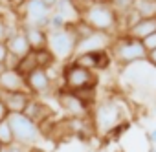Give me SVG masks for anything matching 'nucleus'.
Instances as JSON below:
<instances>
[{
  "label": "nucleus",
  "instance_id": "1",
  "mask_svg": "<svg viewBox=\"0 0 156 152\" xmlns=\"http://www.w3.org/2000/svg\"><path fill=\"white\" fill-rule=\"evenodd\" d=\"M81 20L92 31L105 33V35H112L119 26V17L116 15V11L110 8V4H103V2H92L81 13Z\"/></svg>",
  "mask_w": 156,
  "mask_h": 152
},
{
  "label": "nucleus",
  "instance_id": "2",
  "mask_svg": "<svg viewBox=\"0 0 156 152\" xmlns=\"http://www.w3.org/2000/svg\"><path fill=\"white\" fill-rule=\"evenodd\" d=\"M108 51H110V57L121 66L138 64V62L147 60V51H145L141 40L130 39L129 35H121V37L114 39Z\"/></svg>",
  "mask_w": 156,
  "mask_h": 152
},
{
  "label": "nucleus",
  "instance_id": "3",
  "mask_svg": "<svg viewBox=\"0 0 156 152\" xmlns=\"http://www.w3.org/2000/svg\"><path fill=\"white\" fill-rule=\"evenodd\" d=\"M11 132H13V139L15 145L22 147V148H30L35 147L41 139V128L39 125H35L31 119H28L24 114H9L8 116Z\"/></svg>",
  "mask_w": 156,
  "mask_h": 152
},
{
  "label": "nucleus",
  "instance_id": "4",
  "mask_svg": "<svg viewBox=\"0 0 156 152\" xmlns=\"http://www.w3.org/2000/svg\"><path fill=\"white\" fill-rule=\"evenodd\" d=\"M77 39L70 28V24L64 29L59 31H48V50L55 57V60H72L75 55Z\"/></svg>",
  "mask_w": 156,
  "mask_h": 152
},
{
  "label": "nucleus",
  "instance_id": "5",
  "mask_svg": "<svg viewBox=\"0 0 156 152\" xmlns=\"http://www.w3.org/2000/svg\"><path fill=\"white\" fill-rule=\"evenodd\" d=\"M96 86H98L96 71L85 70L81 66L72 64V62H68L62 68V88L64 90L81 92V90H88V88H96Z\"/></svg>",
  "mask_w": 156,
  "mask_h": 152
},
{
  "label": "nucleus",
  "instance_id": "6",
  "mask_svg": "<svg viewBox=\"0 0 156 152\" xmlns=\"http://www.w3.org/2000/svg\"><path fill=\"white\" fill-rule=\"evenodd\" d=\"M50 15L51 11L41 0H26L19 8V17L22 20V26H35L44 31L50 29Z\"/></svg>",
  "mask_w": 156,
  "mask_h": 152
},
{
  "label": "nucleus",
  "instance_id": "7",
  "mask_svg": "<svg viewBox=\"0 0 156 152\" xmlns=\"http://www.w3.org/2000/svg\"><path fill=\"white\" fill-rule=\"evenodd\" d=\"M121 123V108L116 101H103L94 110V128L99 132H112Z\"/></svg>",
  "mask_w": 156,
  "mask_h": 152
},
{
  "label": "nucleus",
  "instance_id": "8",
  "mask_svg": "<svg viewBox=\"0 0 156 152\" xmlns=\"http://www.w3.org/2000/svg\"><path fill=\"white\" fill-rule=\"evenodd\" d=\"M55 97H57V103H59L61 110L66 114V117H81V119H87L90 116L92 106H88L75 92L59 88L55 92Z\"/></svg>",
  "mask_w": 156,
  "mask_h": 152
},
{
  "label": "nucleus",
  "instance_id": "9",
  "mask_svg": "<svg viewBox=\"0 0 156 152\" xmlns=\"http://www.w3.org/2000/svg\"><path fill=\"white\" fill-rule=\"evenodd\" d=\"M75 66H81L85 70L96 71V70H107L112 62L110 51L108 50H99V51H85V53H77L70 60Z\"/></svg>",
  "mask_w": 156,
  "mask_h": 152
},
{
  "label": "nucleus",
  "instance_id": "10",
  "mask_svg": "<svg viewBox=\"0 0 156 152\" xmlns=\"http://www.w3.org/2000/svg\"><path fill=\"white\" fill-rule=\"evenodd\" d=\"M24 81H26V92L31 94L33 97L44 95L51 90V75L44 68H35L24 77Z\"/></svg>",
  "mask_w": 156,
  "mask_h": 152
},
{
  "label": "nucleus",
  "instance_id": "11",
  "mask_svg": "<svg viewBox=\"0 0 156 152\" xmlns=\"http://www.w3.org/2000/svg\"><path fill=\"white\" fill-rule=\"evenodd\" d=\"M6 48H8V51H9V60H13L11 68L15 66V62H17L19 59L26 57V55L31 51V50H30V44H28V40H26V37H24V33H22V29H15V31L9 33V37L6 39Z\"/></svg>",
  "mask_w": 156,
  "mask_h": 152
},
{
  "label": "nucleus",
  "instance_id": "12",
  "mask_svg": "<svg viewBox=\"0 0 156 152\" xmlns=\"http://www.w3.org/2000/svg\"><path fill=\"white\" fill-rule=\"evenodd\" d=\"M112 44L110 40V35H105V33H98L94 31L90 37L83 39L77 42L75 46V55L77 53H85V51H99V50H108Z\"/></svg>",
  "mask_w": 156,
  "mask_h": 152
},
{
  "label": "nucleus",
  "instance_id": "13",
  "mask_svg": "<svg viewBox=\"0 0 156 152\" xmlns=\"http://www.w3.org/2000/svg\"><path fill=\"white\" fill-rule=\"evenodd\" d=\"M0 99L4 101L6 108L9 114H22L28 106V103L33 99L31 94H28L26 90L22 92H11V94H2L0 95Z\"/></svg>",
  "mask_w": 156,
  "mask_h": 152
},
{
  "label": "nucleus",
  "instance_id": "14",
  "mask_svg": "<svg viewBox=\"0 0 156 152\" xmlns=\"http://www.w3.org/2000/svg\"><path fill=\"white\" fill-rule=\"evenodd\" d=\"M28 119H31L35 125H42V123H46V119H50L51 117V108L44 103V101H41V99H37V97H33L30 103H28V106H26V110L22 112Z\"/></svg>",
  "mask_w": 156,
  "mask_h": 152
},
{
  "label": "nucleus",
  "instance_id": "15",
  "mask_svg": "<svg viewBox=\"0 0 156 152\" xmlns=\"http://www.w3.org/2000/svg\"><path fill=\"white\" fill-rule=\"evenodd\" d=\"M26 90V81L20 73H17L13 68L6 70L0 75V92L2 94H11V92H22Z\"/></svg>",
  "mask_w": 156,
  "mask_h": 152
},
{
  "label": "nucleus",
  "instance_id": "16",
  "mask_svg": "<svg viewBox=\"0 0 156 152\" xmlns=\"http://www.w3.org/2000/svg\"><path fill=\"white\" fill-rule=\"evenodd\" d=\"M20 29H22L31 51H39L48 46V31L35 28V26H20Z\"/></svg>",
  "mask_w": 156,
  "mask_h": 152
},
{
  "label": "nucleus",
  "instance_id": "17",
  "mask_svg": "<svg viewBox=\"0 0 156 152\" xmlns=\"http://www.w3.org/2000/svg\"><path fill=\"white\" fill-rule=\"evenodd\" d=\"M152 33H156V17L140 19L130 29H127L125 35H129L130 39H136V40H143V39H147Z\"/></svg>",
  "mask_w": 156,
  "mask_h": 152
},
{
  "label": "nucleus",
  "instance_id": "18",
  "mask_svg": "<svg viewBox=\"0 0 156 152\" xmlns=\"http://www.w3.org/2000/svg\"><path fill=\"white\" fill-rule=\"evenodd\" d=\"M35 68H39V66H37V59H35V51H30L26 57L19 59V60L15 62V66H13V70H15L17 73H20L22 77H26L28 73H31Z\"/></svg>",
  "mask_w": 156,
  "mask_h": 152
},
{
  "label": "nucleus",
  "instance_id": "19",
  "mask_svg": "<svg viewBox=\"0 0 156 152\" xmlns=\"http://www.w3.org/2000/svg\"><path fill=\"white\" fill-rule=\"evenodd\" d=\"M132 9L138 13L140 19H151V17H156V4H154V2H147V0H134Z\"/></svg>",
  "mask_w": 156,
  "mask_h": 152
},
{
  "label": "nucleus",
  "instance_id": "20",
  "mask_svg": "<svg viewBox=\"0 0 156 152\" xmlns=\"http://www.w3.org/2000/svg\"><path fill=\"white\" fill-rule=\"evenodd\" d=\"M35 59H37V66H39V68H44V70H50V68L57 62V60H55V57L50 53V50H48V48L35 51Z\"/></svg>",
  "mask_w": 156,
  "mask_h": 152
},
{
  "label": "nucleus",
  "instance_id": "21",
  "mask_svg": "<svg viewBox=\"0 0 156 152\" xmlns=\"http://www.w3.org/2000/svg\"><path fill=\"white\" fill-rule=\"evenodd\" d=\"M15 139H13V132H11V126H9V121L8 117L4 121H0V145L2 147H8V145H13Z\"/></svg>",
  "mask_w": 156,
  "mask_h": 152
},
{
  "label": "nucleus",
  "instance_id": "22",
  "mask_svg": "<svg viewBox=\"0 0 156 152\" xmlns=\"http://www.w3.org/2000/svg\"><path fill=\"white\" fill-rule=\"evenodd\" d=\"M110 8L116 11V15L121 19L123 15H127L130 9H132V6H134V0H110Z\"/></svg>",
  "mask_w": 156,
  "mask_h": 152
},
{
  "label": "nucleus",
  "instance_id": "23",
  "mask_svg": "<svg viewBox=\"0 0 156 152\" xmlns=\"http://www.w3.org/2000/svg\"><path fill=\"white\" fill-rule=\"evenodd\" d=\"M68 26V20L64 17H61L59 13H53L50 15V29L48 31H59V29H64Z\"/></svg>",
  "mask_w": 156,
  "mask_h": 152
},
{
  "label": "nucleus",
  "instance_id": "24",
  "mask_svg": "<svg viewBox=\"0 0 156 152\" xmlns=\"http://www.w3.org/2000/svg\"><path fill=\"white\" fill-rule=\"evenodd\" d=\"M9 33H11V29H9L8 20L0 15V42H6V39L9 37Z\"/></svg>",
  "mask_w": 156,
  "mask_h": 152
},
{
  "label": "nucleus",
  "instance_id": "25",
  "mask_svg": "<svg viewBox=\"0 0 156 152\" xmlns=\"http://www.w3.org/2000/svg\"><path fill=\"white\" fill-rule=\"evenodd\" d=\"M141 44H143V48H145L147 53L152 51V50H156V33H152V35H149L147 39H143Z\"/></svg>",
  "mask_w": 156,
  "mask_h": 152
},
{
  "label": "nucleus",
  "instance_id": "26",
  "mask_svg": "<svg viewBox=\"0 0 156 152\" xmlns=\"http://www.w3.org/2000/svg\"><path fill=\"white\" fill-rule=\"evenodd\" d=\"M0 62L9 64V51L6 48V42H0Z\"/></svg>",
  "mask_w": 156,
  "mask_h": 152
},
{
  "label": "nucleus",
  "instance_id": "27",
  "mask_svg": "<svg viewBox=\"0 0 156 152\" xmlns=\"http://www.w3.org/2000/svg\"><path fill=\"white\" fill-rule=\"evenodd\" d=\"M0 152H26V148H22V147H19V145H8V147H2L0 148Z\"/></svg>",
  "mask_w": 156,
  "mask_h": 152
},
{
  "label": "nucleus",
  "instance_id": "28",
  "mask_svg": "<svg viewBox=\"0 0 156 152\" xmlns=\"http://www.w3.org/2000/svg\"><path fill=\"white\" fill-rule=\"evenodd\" d=\"M9 116V112H8V108H6V105H4V101L0 99V121H4L6 117Z\"/></svg>",
  "mask_w": 156,
  "mask_h": 152
},
{
  "label": "nucleus",
  "instance_id": "29",
  "mask_svg": "<svg viewBox=\"0 0 156 152\" xmlns=\"http://www.w3.org/2000/svg\"><path fill=\"white\" fill-rule=\"evenodd\" d=\"M41 2H42L50 11H53V9H55V6L59 4V0H41Z\"/></svg>",
  "mask_w": 156,
  "mask_h": 152
},
{
  "label": "nucleus",
  "instance_id": "30",
  "mask_svg": "<svg viewBox=\"0 0 156 152\" xmlns=\"http://www.w3.org/2000/svg\"><path fill=\"white\" fill-rule=\"evenodd\" d=\"M147 139L151 141V145H152V147H156V126H154L151 132H147Z\"/></svg>",
  "mask_w": 156,
  "mask_h": 152
},
{
  "label": "nucleus",
  "instance_id": "31",
  "mask_svg": "<svg viewBox=\"0 0 156 152\" xmlns=\"http://www.w3.org/2000/svg\"><path fill=\"white\" fill-rule=\"evenodd\" d=\"M147 60L151 62V66H154V68H156V50H152V51H149V53H147Z\"/></svg>",
  "mask_w": 156,
  "mask_h": 152
},
{
  "label": "nucleus",
  "instance_id": "32",
  "mask_svg": "<svg viewBox=\"0 0 156 152\" xmlns=\"http://www.w3.org/2000/svg\"><path fill=\"white\" fill-rule=\"evenodd\" d=\"M6 2H8V4H9L11 8H15V9H19V8H20V6H22L24 2H26V0H6Z\"/></svg>",
  "mask_w": 156,
  "mask_h": 152
},
{
  "label": "nucleus",
  "instance_id": "33",
  "mask_svg": "<svg viewBox=\"0 0 156 152\" xmlns=\"http://www.w3.org/2000/svg\"><path fill=\"white\" fill-rule=\"evenodd\" d=\"M26 152H48V150H44V148H41V147H30V148H26Z\"/></svg>",
  "mask_w": 156,
  "mask_h": 152
},
{
  "label": "nucleus",
  "instance_id": "34",
  "mask_svg": "<svg viewBox=\"0 0 156 152\" xmlns=\"http://www.w3.org/2000/svg\"><path fill=\"white\" fill-rule=\"evenodd\" d=\"M6 70H9V64H6V62H0V75H2Z\"/></svg>",
  "mask_w": 156,
  "mask_h": 152
},
{
  "label": "nucleus",
  "instance_id": "35",
  "mask_svg": "<svg viewBox=\"0 0 156 152\" xmlns=\"http://www.w3.org/2000/svg\"><path fill=\"white\" fill-rule=\"evenodd\" d=\"M94 2H103V4H108L110 0H94Z\"/></svg>",
  "mask_w": 156,
  "mask_h": 152
},
{
  "label": "nucleus",
  "instance_id": "36",
  "mask_svg": "<svg viewBox=\"0 0 156 152\" xmlns=\"http://www.w3.org/2000/svg\"><path fill=\"white\" fill-rule=\"evenodd\" d=\"M149 152H156V147H151V148H149Z\"/></svg>",
  "mask_w": 156,
  "mask_h": 152
},
{
  "label": "nucleus",
  "instance_id": "37",
  "mask_svg": "<svg viewBox=\"0 0 156 152\" xmlns=\"http://www.w3.org/2000/svg\"><path fill=\"white\" fill-rule=\"evenodd\" d=\"M147 2H154V4H156V0H147Z\"/></svg>",
  "mask_w": 156,
  "mask_h": 152
},
{
  "label": "nucleus",
  "instance_id": "38",
  "mask_svg": "<svg viewBox=\"0 0 156 152\" xmlns=\"http://www.w3.org/2000/svg\"><path fill=\"white\" fill-rule=\"evenodd\" d=\"M0 148H2V145H0Z\"/></svg>",
  "mask_w": 156,
  "mask_h": 152
}]
</instances>
